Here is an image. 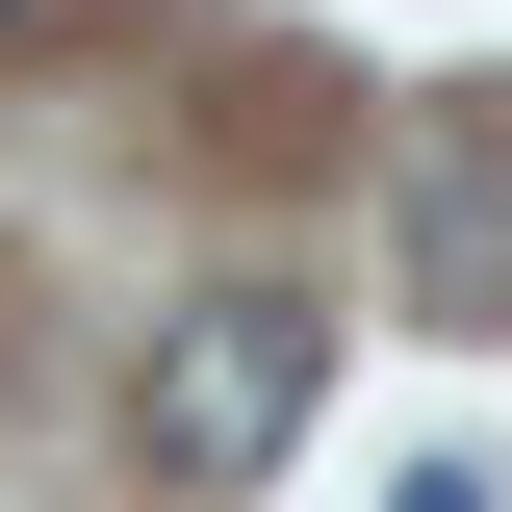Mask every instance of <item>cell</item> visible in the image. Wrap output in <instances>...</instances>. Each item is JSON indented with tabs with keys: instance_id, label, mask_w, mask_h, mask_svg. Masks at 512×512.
Listing matches in <instances>:
<instances>
[{
	"instance_id": "1",
	"label": "cell",
	"mask_w": 512,
	"mask_h": 512,
	"mask_svg": "<svg viewBox=\"0 0 512 512\" xmlns=\"http://www.w3.org/2000/svg\"><path fill=\"white\" fill-rule=\"evenodd\" d=\"M308 384H333V333L282 308V282H205V308L128 359V461H154V487H256V461L308 436Z\"/></svg>"
},
{
	"instance_id": "2",
	"label": "cell",
	"mask_w": 512,
	"mask_h": 512,
	"mask_svg": "<svg viewBox=\"0 0 512 512\" xmlns=\"http://www.w3.org/2000/svg\"><path fill=\"white\" fill-rule=\"evenodd\" d=\"M0 26H52V0H0Z\"/></svg>"
}]
</instances>
